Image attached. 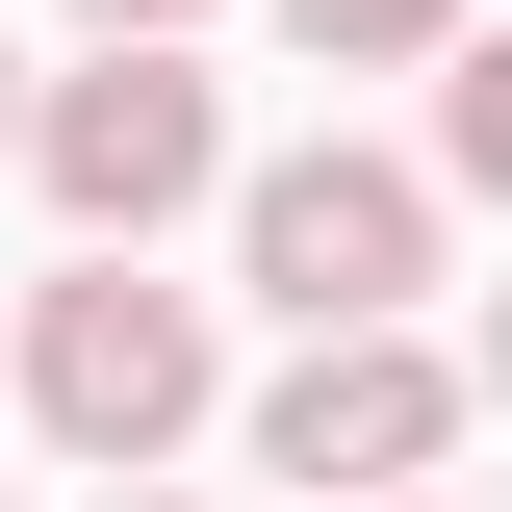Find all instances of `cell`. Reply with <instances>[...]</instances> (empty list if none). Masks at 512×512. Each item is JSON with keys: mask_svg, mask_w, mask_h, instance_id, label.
Returning a JSON list of instances; mask_svg holds the SVG:
<instances>
[{"mask_svg": "<svg viewBox=\"0 0 512 512\" xmlns=\"http://www.w3.org/2000/svg\"><path fill=\"white\" fill-rule=\"evenodd\" d=\"M205 384L231 359H205V282H154V231H77V282H26V410H52L103 487L205 436Z\"/></svg>", "mask_w": 512, "mask_h": 512, "instance_id": "cell-1", "label": "cell"}, {"mask_svg": "<svg viewBox=\"0 0 512 512\" xmlns=\"http://www.w3.org/2000/svg\"><path fill=\"white\" fill-rule=\"evenodd\" d=\"M26 180H52L77 231H180V205L231 180V103L180 77V26H103V77H26Z\"/></svg>", "mask_w": 512, "mask_h": 512, "instance_id": "cell-2", "label": "cell"}, {"mask_svg": "<svg viewBox=\"0 0 512 512\" xmlns=\"http://www.w3.org/2000/svg\"><path fill=\"white\" fill-rule=\"evenodd\" d=\"M231 256H256V308H282V333H359V308L436 282V180L308 128V154H256V180H231Z\"/></svg>", "mask_w": 512, "mask_h": 512, "instance_id": "cell-3", "label": "cell"}, {"mask_svg": "<svg viewBox=\"0 0 512 512\" xmlns=\"http://www.w3.org/2000/svg\"><path fill=\"white\" fill-rule=\"evenodd\" d=\"M436 436H461V359H410V308H359V333H308V359L256 384V461L282 487H436Z\"/></svg>", "mask_w": 512, "mask_h": 512, "instance_id": "cell-4", "label": "cell"}, {"mask_svg": "<svg viewBox=\"0 0 512 512\" xmlns=\"http://www.w3.org/2000/svg\"><path fill=\"white\" fill-rule=\"evenodd\" d=\"M461 26H487V0H282L308 77H410V52H461Z\"/></svg>", "mask_w": 512, "mask_h": 512, "instance_id": "cell-5", "label": "cell"}, {"mask_svg": "<svg viewBox=\"0 0 512 512\" xmlns=\"http://www.w3.org/2000/svg\"><path fill=\"white\" fill-rule=\"evenodd\" d=\"M436 154L512 205V26H461V77H436Z\"/></svg>", "mask_w": 512, "mask_h": 512, "instance_id": "cell-6", "label": "cell"}, {"mask_svg": "<svg viewBox=\"0 0 512 512\" xmlns=\"http://www.w3.org/2000/svg\"><path fill=\"white\" fill-rule=\"evenodd\" d=\"M77 26H205V0H77Z\"/></svg>", "mask_w": 512, "mask_h": 512, "instance_id": "cell-7", "label": "cell"}, {"mask_svg": "<svg viewBox=\"0 0 512 512\" xmlns=\"http://www.w3.org/2000/svg\"><path fill=\"white\" fill-rule=\"evenodd\" d=\"M0 154H26V52H0Z\"/></svg>", "mask_w": 512, "mask_h": 512, "instance_id": "cell-8", "label": "cell"}, {"mask_svg": "<svg viewBox=\"0 0 512 512\" xmlns=\"http://www.w3.org/2000/svg\"><path fill=\"white\" fill-rule=\"evenodd\" d=\"M103 512H180V487H154V461H128V487H103Z\"/></svg>", "mask_w": 512, "mask_h": 512, "instance_id": "cell-9", "label": "cell"}, {"mask_svg": "<svg viewBox=\"0 0 512 512\" xmlns=\"http://www.w3.org/2000/svg\"><path fill=\"white\" fill-rule=\"evenodd\" d=\"M333 512H436V487H333Z\"/></svg>", "mask_w": 512, "mask_h": 512, "instance_id": "cell-10", "label": "cell"}, {"mask_svg": "<svg viewBox=\"0 0 512 512\" xmlns=\"http://www.w3.org/2000/svg\"><path fill=\"white\" fill-rule=\"evenodd\" d=\"M487 410H512V308H487Z\"/></svg>", "mask_w": 512, "mask_h": 512, "instance_id": "cell-11", "label": "cell"}]
</instances>
